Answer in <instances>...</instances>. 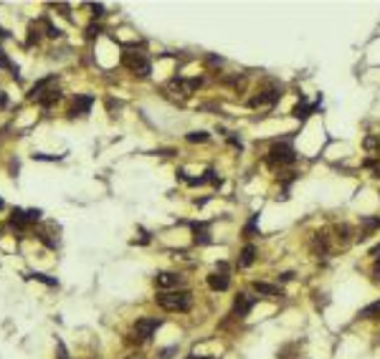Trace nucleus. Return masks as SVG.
<instances>
[{
  "label": "nucleus",
  "instance_id": "nucleus-1",
  "mask_svg": "<svg viewBox=\"0 0 380 359\" xmlns=\"http://www.w3.org/2000/svg\"><path fill=\"white\" fill-rule=\"evenodd\" d=\"M155 301L165 311H190V306H193V293L185 291V289L163 291L160 296H155Z\"/></svg>",
  "mask_w": 380,
  "mask_h": 359
},
{
  "label": "nucleus",
  "instance_id": "nucleus-2",
  "mask_svg": "<svg viewBox=\"0 0 380 359\" xmlns=\"http://www.w3.org/2000/svg\"><path fill=\"white\" fill-rule=\"evenodd\" d=\"M122 64L132 73H137V76H150V71H152V64L144 51H124Z\"/></svg>",
  "mask_w": 380,
  "mask_h": 359
},
{
  "label": "nucleus",
  "instance_id": "nucleus-3",
  "mask_svg": "<svg viewBox=\"0 0 380 359\" xmlns=\"http://www.w3.org/2000/svg\"><path fill=\"white\" fill-rule=\"evenodd\" d=\"M269 162L271 164H294L297 162V152L291 149V144H286V142H276L271 149H269Z\"/></svg>",
  "mask_w": 380,
  "mask_h": 359
},
{
  "label": "nucleus",
  "instance_id": "nucleus-4",
  "mask_svg": "<svg viewBox=\"0 0 380 359\" xmlns=\"http://www.w3.org/2000/svg\"><path fill=\"white\" fill-rule=\"evenodd\" d=\"M160 326H163V319H155V316L140 319V321L135 324V337H137V341H147V339H152Z\"/></svg>",
  "mask_w": 380,
  "mask_h": 359
},
{
  "label": "nucleus",
  "instance_id": "nucleus-5",
  "mask_svg": "<svg viewBox=\"0 0 380 359\" xmlns=\"http://www.w3.org/2000/svg\"><path fill=\"white\" fill-rule=\"evenodd\" d=\"M254 304H256V298L248 296L246 291H241L236 298H233V311H231V314H233L236 319H246V314L254 309Z\"/></svg>",
  "mask_w": 380,
  "mask_h": 359
},
{
  "label": "nucleus",
  "instance_id": "nucleus-6",
  "mask_svg": "<svg viewBox=\"0 0 380 359\" xmlns=\"http://www.w3.org/2000/svg\"><path fill=\"white\" fill-rule=\"evenodd\" d=\"M183 283V276L180 273H172V271H163L155 276V286L157 289H165V291H175Z\"/></svg>",
  "mask_w": 380,
  "mask_h": 359
},
{
  "label": "nucleus",
  "instance_id": "nucleus-7",
  "mask_svg": "<svg viewBox=\"0 0 380 359\" xmlns=\"http://www.w3.org/2000/svg\"><path fill=\"white\" fill-rule=\"evenodd\" d=\"M279 96H282V89H279V86L264 89V91H261L259 96L251 99V107H271L274 101H279Z\"/></svg>",
  "mask_w": 380,
  "mask_h": 359
},
{
  "label": "nucleus",
  "instance_id": "nucleus-8",
  "mask_svg": "<svg viewBox=\"0 0 380 359\" xmlns=\"http://www.w3.org/2000/svg\"><path fill=\"white\" fill-rule=\"evenodd\" d=\"M208 286L213 289V291H228V286H231V276L228 273H223V271H213V273H208Z\"/></svg>",
  "mask_w": 380,
  "mask_h": 359
},
{
  "label": "nucleus",
  "instance_id": "nucleus-9",
  "mask_svg": "<svg viewBox=\"0 0 380 359\" xmlns=\"http://www.w3.org/2000/svg\"><path fill=\"white\" fill-rule=\"evenodd\" d=\"M92 104H94L92 96H76V101H74V107H71L69 116H84V114H89Z\"/></svg>",
  "mask_w": 380,
  "mask_h": 359
},
{
  "label": "nucleus",
  "instance_id": "nucleus-10",
  "mask_svg": "<svg viewBox=\"0 0 380 359\" xmlns=\"http://www.w3.org/2000/svg\"><path fill=\"white\" fill-rule=\"evenodd\" d=\"M256 246L254 243H246L243 246V250H241V256H238V268H248V266H254V261H256Z\"/></svg>",
  "mask_w": 380,
  "mask_h": 359
},
{
  "label": "nucleus",
  "instance_id": "nucleus-11",
  "mask_svg": "<svg viewBox=\"0 0 380 359\" xmlns=\"http://www.w3.org/2000/svg\"><path fill=\"white\" fill-rule=\"evenodd\" d=\"M254 291H256V296H264V298H269V296H282L279 286L266 283V281H254Z\"/></svg>",
  "mask_w": 380,
  "mask_h": 359
},
{
  "label": "nucleus",
  "instance_id": "nucleus-12",
  "mask_svg": "<svg viewBox=\"0 0 380 359\" xmlns=\"http://www.w3.org/2000/svg\"><path fill=\"white\" fill-rule=\"evenodd\" d=\"M58 99H61V94H58V89H53V86H51V89H46V91H43V94H41L36 101L41 104V107H51V104H53V101H58Z\"/></svg>",
  "mask_w": 380,
  "mask_h": 359
},
{
  "label": "nucleus",
  "instance_id": "nucleus-13",
  "mask_svg": "<svg viewBox=\"0 0 380 359\" xmlns=\"http://www.w3.org/2000/svg\"><path fill=\"white\" fill-rule=\"evenodd\" d=\"M357 316L360 319H380V298H378V301H373V304H368L365 309H360Z\"/></svg>",
  "mask_w": 380,
  "mask_h": 359
},
{
  "label": "nucleus",
  "instance_id": "nucleus-14",
  "mask_svg": "<svg viewBox=\"0 0 380 359\" xmlns=\"http://www.w3.org/2000/svg\"><path fill=\"white\" fill-rule=\"evenodd\" d=\"M314 109H317V104H307V101H302V104H297V107H294V112H291V114H294L297 119H307Z\"/></svg>",
  "mask_w": 380,
  "mask_h": 359
},
{
  "label": "nucleus",
  "instance_id": "nucleus-15",
  "mask_svg": "<svg viewBox=\"0 0 380 359\" xmlns=\"http://www.w3.org/2000/svg\"><path fill=\"white\" fill-rule=\"evenodd\" d=\"M10 225H13V228H25V225H31V220H28L25 210H16V213H13Z\"/></svg>",
  "mask_w": 380,
  "mask_h": 359
},
{
  "label": "nucleus",
  "instance_id": "nucleus-16",
  "mask_svg": "<svg viewBox=\"0 0 380 359\" xmlns=\"http://www.w3.org/2000/svg\"><path fill=\"white\" fill-rule=\"evenodd\" d=\"M193 233H195V243H200V246L211 243V233L206 230V225H193Z\"/></svg>",
  "mask_w": 380,
  "mask_h": 359
},
{
  "label": "nucleus",
  "instance_id": "nucleus-17",
  "mask_svg": "<svg viewBox=\"0 0 380 359\" xmlns=\"http://www.w3.org/2000/svg\"><path fill=\"white\" fill-rule=\"evenodd\" d=\"M51 84H53V76H51V79H43V81H38V84L31 89V94H28V96H31V99H38L43 91H46V89H51Z\"/></svg>",
  "mask_w": 380,
  "mask_h": 359
},
{
  "label": "nucleus",
  "instance_id": "nucleus-18",
  "mask_svg": "<svg viewBox=\"0 0 380 359\" xmlns=\"http://www.w3.org/2000/svg\"><path fill=\"white\" fill-rule=\"evenodd\" d=\"M362 225H365V233L357 235V241H365V235H368L370 230L380 228V218H362Z\"/></svg>",
  "mask_w": 380,
  "mask_h": 359
},
{
  "label": "nucleus",
  "instance_id": "nucleus-19",
  "mask_svg": "<svg viewBox=\"0 0 380 359\" xmlns=\"http://www.w3.org/2000/svg\"><path fill=\"white\" fill-rule=\"evenodd\" d=\"M256 223H259V215H251V218H248V223L243 225V235H246V238H251V235L256 233Z\"/></svg>",
  "mask_w": 380,
  "mask_h": 359
},
{
  "label": "nucleus",
  "instance_id": "nucleus-20",
  "mask_svg": "<svg viewBox=\"0 0 380 359\" xmlns=\"http://www.w3.org/2000/svg\"><path fill=\"white\" fill-rule=\"evenodd\" d=\"M185 139L188 142H208V132H190Z\"/></svg>",
  "mask_w": 380,
  "mask_h": 359
},
{
  "label": "nucleus",
  "instance_id": "nucleus-21",
  "mask_svg": "<svg viewBox=\"0 0 380 359\" xmlns=\"http://www.w3.org/2000/svg\"><path fill=\"white\" fill-rule=\"evenodd\" d=\"M206 182H213V185H221V177H218L213 170H208L206 172Z\"/></svg>",
  "mask_w": 380,
  "mask_h": 359
},
{
  "label": "nucleus",
  "instance_id": "nucleus-22",
  "mask_svg": "<svg viewBox=\"0 0 380 359\" xmlns=\"http://www.w3.org/2000/svg\"><path fill=\"white\" fill-rule=\"evenodd\" d=\"M279 281H282V283H286V281H294V271H284V273H279Z\"/></svg>",
  "mask_w": 380,
  "mask_h": 359
},
{
  "label": "nucleus",
  "instance_id": "nucleus-23",
  "mask_svg": "<svg viewBox=\"0 0 380 359\" xmlns=\"http://www.w3.org/2000/svg\"><path fill=\"white\" fill-rule=\"evenodd\" d=\"M25 215H28V220H31V223H36L41 218V210H25Z\"/></svg>",
  "mask_w": 380,
  "mask_h": 359
},
{
  "label": "nucleus",
  "instance_id": "nucleus-24",
  "mask_svg": "<svg viewBox=\"0 0 380 359\" xmlns=\"http://www.w3.org/2000/svg\"><path fill=\"white\" fill-rule=\"evenodd\" d=\"M92 10H94V16H96V18L104 16V5H96V3H94V5H92Z\"/></svg>",
  "mask_w": 380,
  "mask_h": 359
},
{
  "label": "nucleus",
  "instance_id": "nucleus-25",
  "mask_svg": "<svg viewBox=\"0 0 380 359\" xmlns=\"http://www.w3.org/2000/svg\"><path fill=\"white\" fill-rule=\"evenodd\" d=\"M373 276L380 278V258H375V263H373Z\"/></svg>",
  "mask_w": 380,
  "mask_h": 359
},
{
  "label": "nucleus",
  "instance_id": "nucleus-26",
  "mask_svg": "<svg viewBox=\"0 0 380 359\" xmlns=\"http://www.w3.org/2000/svg\"><path fill=\"white\" fill-rule=\"evenodd\" d=\"M221 61H223L221 56H208V64H213V66H221Z\"/></svg>",
  "mask_w": 380,
  "mask_h": 359
},
{
  "label": "nucleus",
  "instance_id": "nucleus-27",
  "mask_svg": "<svg viewBox=\"0 0 380 359\" xmlns=\"http://www.w3.org/2000/svg\"><path fill=\"white\" fill-rule=\"evenodd\" d=\"M58 359H69L66 349H64V344H58Z\"/></svg>",
  "mask_w": 380,
  "mask_h": 359
},
{
  "label": "nucleus",
  "instance_id": "nucleus-28",
  "mask_svg": "<svg viewBox=\"0 0 380 359\" xmlns=\"http://www.w3.org/2000/svg\"><path fill=\"white\" fill-rule=\"evenodd\" d=\"M5 104H8V99H5V94H3V91H0V107H5Z\"/></svg>",
  "mask_w": 380,
  "mask_h": 359
},
{
  "label": "nucleus",
  "instance_id": "nucleus-29",
  "mask_svg": "<svg viewBox=\"0 0 380 359\" xmlns=\"http://www.w3.org/2000/svg\"><path fill=\"white\" fill-rule=\"evenodd\" d=\"M185 359H211V357H195V354H188Z\"/></svg>",
  "mask_w": 380,
  "mask_h": 359
},
{
  "label": "nucleus",
  "instance_id": "nucleus-30",
  "mask_svg": "<svg viewBox=\"0 0 380 359\" xmlns=\"http://www.w3.org/2000/svg\"><path fill=\"white\" fill-rule=\"evenodd\" d=\"M3 207H5V202H3V198H0V210H3Z\"/></svg>",
  "mask_w": 380,
  "mask_h": 359
},
{
  "label": "nucleus",
  "instance_id": "nucleus-31",
  "mask_svg": "<svg viewBox=\"0 0 380 359\" xmlns=\"http://www.w3.org/2000/svg\"><path fill=\"white\" fill-rule=\"evenodd\" d=\"M132 359H137V357H132Z\"/></svg>",
  "mask_w": 380,
  "mask_h": 359
}]
</instances>
